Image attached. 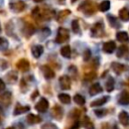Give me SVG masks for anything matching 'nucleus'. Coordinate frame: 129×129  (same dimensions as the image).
Segmentation results:
<instances>
[{"label":"nucleus","instance_id":"393cba45","mask_svg":"<svg viewBox=\"0 0 129 129\" xmlns=\"http://www.w3.org/2000/svg\"><path fill=\"white\" fill-rule=\"evenodd\" d=\"M57 97H58V100H59L62 104H70V102H71V97H70V95H68V94L62 93V94H59Z\"/></svg>","mask_w":129,"mask_h":129},{"label":"nucleus","instance_id":"6e6552de","mask_svg":"<svg viewBox=\"0 0 129 129\" xmlns=\"http://www.w3.org/2000/svg\"><path fill=\"white\" fill-rule=\"evenodd\" d=\"M16 67L18 70H20L21 72H27L29 70V61L26 60L25 58H21L20 60L17 61Z\"/></svg>","mask_w":129,"mask_h":129},{"label":"nucleus","instance_id":"423d86ee","mask_svg":"<svg viewBox=\"0 0 129 129\" xmlns=\"http://www.w3.org/2000/svg\"><path fill=\"white\" fill-rule=\"evenodd\" d=\"M59 86L62 90H70L71 89V80L68 76H62L59 78Z\"/></svg>","mask_w":129,"mask_h":129},{"label":"nucleus","instance_id":"f257e3e1","mask_svg":"<svg viewBox=\"0 0 129 129\" xmlns=\"http://www.w3.org/2000/svg\"><path fill=\"white\" fill-rule=\"evenodd\" d=\"M70 38V33H69V30L63 28V27H59L58 30H57V34H56V37H55V41L57 43H63L66 41H68Z\"/></svg>","mask_w":129,"mask_h":129},{"label":"nucleus","instance_id":"1a4fd4ad","mask_svg":"<svg viewBox=\"0 0 129 129\" xmlns=\"http://www.w3.org/2000/svg\"><path fill=\"white\" fill-rule=\"evenodd\" d=\"M116 49V43L114 41H107L103 44V50L107 53H112Z\"/></svg>","mask_w":129,"mask_h":129},{"label":"nucleus","instance_id":"b1692460","mask_svg":"<svg viewBox=\"0 0 129 129\" xmlns=\"http://www.w3.org/2000/svg\"><path fill=\"white\" fill-rule=\"evenodd\" d=\"M127 52H128V47L125 46V45H121L117 48V53L116 54H117L118 57H123V56H125V54Z\"/></svg>","mask_w":129,"mask_h":129},{"label":"nucleus","instance_id":"7ed1b4c3","mask_svg":"<svg viewBox=\"0 0 129 129\" xmlns=\"http://www.w3.org/2000/svg\"><path fill=\"white\" fill-rule=\"evenodd\" d=\"M103 32H104V26H103L102 22H97L92 27V35L95 37L101 36L103 34Z\"/></svg>","mask_w":129,"mask_h":129},{"label":"nucleus","instance_id":"f704fd0d","mask_svg":"<svg viewBox=\"0 0 129 129\" xmlns=\"http://www.w3.org/2000/svg\"><path fill=\"white\" fill-rule=\"evenodd\" d=\"M90 57H91V51L89 49H86L85 52H84V59L87 61V60L90 59Z\"/></svg>","mask_w":129,"mask_h":129},{"label":"nucleus","instance_id":"c85d7f7f","mask_svg":"<svg viewBox=\"0 0 129 129\" xmlns=\"http://www.w3.org/2000/svg\"><path fill=\"white\" fill-rule=\"evenodd\" d=\"M109 8H110V1H108V0L103 1V2L99 5V9H100L101 11H103V12L109 10Z\"/></svg>","mask_w":129,"mask_h":129},{"label":"nucleus","instance_id":"ddd939ff","mask_svg":"<svg viewBox=\"0 0 129 129\" xmlns=\"http://www.w3.org/2000/svg\"><path fill=\"white\" fill-rule=\"evenodd\" d=\"M29 109H30L29 106H22V105L17 104L16 107H15V109H14V111H13V114H14L15 116H16V115H20V114H23V113L28 112Z\"/></svg>","mask_w":129,"mask_h":129},{"label":"nucleus","instance_id":"f03ea898","mask_svg":"<svg viewBox=\"0 0 129 129\" xmlns=\"http://www.w3.org/2000/svg\"><path fill=\"white\" fill-rule=\"evenodd\" d=\"M48 106H49L48 101H47L45 98H41V99L36 103L35 109H36V111H38V112H40V113H44V112H46V110L48 109Z\"/></svg>","mask_w":129,"mask_h":129},{"label":"nucleus","instance_id":"bb28decb","mask_svg":"<svg viewBox=\"0 0 129 129\" xmlns=\"http://www.w3.org/2000/svg\"><path fill=\"white\" fill-rule=\"evenodd\" d=\"M6 80L9 83H15V81H17V73L16 72H9L6 76Z\"/></svg>","mask_w":129,"mask_h":129},{"label":"nucleus","instance_id":"4468645a","mask_svg":"<svg viewBox=\"0 0 129 129\" xmlns=\"http://www.w3.org/2000/svg\"><path fill=\"white\" fill-rule=\"evenodd\" d=\"M102 91H103V89H102L101 85H100L99 83H95V84H93V85L91 86L89 93H90V95H91V96H95V95H97V94L101 93Z\"/></svg>","mask_w":129,"mask_h":129},{"label":"nucleus","instance_id":"6ab92c4d","mask_svg":"<svg viewBox=\"0 0 129 129\" xmlns=\"http://www.w3.org/2000/svg\"><path fill=\"white\" fill-rule=\"evenodd\" d=\"M119 17L123 21H129V10L127 8H122L119 11Z\"/></svg>","mask_w":129,"mask_h":129},{"label":"nucleus","instance_id":"4c0bfd02","mask_svg":"<svg viewBox=\"0 0 129 129\" xmlns=\"http://www.w3.org/2000/svg\"><path fill=\"white\" fill-rule=\"evenodd\" d=\"M37 95H38V91H34V93H33V95L31 96V98H32V99H34V98H35V96H37Z\"/></svg>","mask_w":129,"mask_h":129},{"label":"nucleus","instance_id":"412c9836","mask_svg":"<svg viewBox=\"0 0 129 129\" xmlns=\"http://www.w3.org/2000/svg\"><path fill=\"white\" fill-rule=\"evenodd\" d=\"M107 18H108V21H109V23L111 24V26H112V27L118 28V27H120V26H121V25H120V23H119V21L117 20V18H116L115 16H113V15H108V16H107Z\"/></svg>","mask_w":129,"mask_h":129},{"label":"nucleus","instance_id":"58836bf2","mask_svg":"<svg viewBox=\"0 0 129 129\" xmlns=\"http://www.w3.org/2000/svg\"><path fill=\"white\" fill-rule=\"evenodd\" d=\"M126 78L129 80V72H128V73H126Z\"/></svg>","mask_w":129,"mask_h":129},{"label":"nucleus","instance_id":"0eeeda50","mask_svg":"<svg viewBox=\"0 0 129 129\" xmlns=\"http://www.w3.org/2000/svg\"><path fill=\"white\" fill-rule=\"evenodd\" d=\"M118 119L123 126H129V114L126 111H121L118 115Z\"/></svg>","mask_w":129,"mask_h":129},{"label":"nucleus","instance_id":"39448f33","mask_svg":"<svg viewBox=\"0 0 129 129\" xmlns=\"http://www.w3.org/2000/svg\"><path fill=\"white\" fill-rule=\"evenodd\" d=\"M40 70H41V72H42V74H43V76H44L45 79L50 80V79L54 78V72L48 66H42L40 68Z\"/></svg>","mask_w":129,"mask_h":129},{"label":"nucleus","instance_id":"7c9ffc66","mask_svg":"<svg viewBox=\"0 0 129 129\" xmlns=\"http://www.w3.org/2000/svg\"><path fill=\"white\" fill-rule=\"evenodd\" d=\"M8 47V41L4 37H0V49H6Z\"/></svg>","mask_w":129,"mask_h":129},{"label":"nucleus","instance_id":"c756f323","mask_svg":"<svg viewBox=\"0 0 129 129\" xmlns=\"http://www.w3.org/2000/svg\"><path fill=\"white\" fill-rule=\"evenodd\" d=\"M72 28H73V31L74 32H80V24H79V21L78 20H73L72 22Z\"/></svg>","mask_w":129,"mask_h":129},{"label":"nucleus","instance_id":"a19ab883","mask_svg":"<svg viewBox=\"0 0 129 129\" xmlns=\"http://www.w3.org/2000/svg\"><path fill=\"white\" fill-rule=\"evenodd\" d=\"M33 1H34V2H41L42 0H33Z\"/></svg>","mask_w":129,"mask_h":129},{"label":"nucleus","instance_id":"dca6fc26","mask_svg":"<svg viewBox=\"0 0 129 129\" xmlns=\"http://www.w3.org/2000/svg\"><path fill=\"white\" fill-rule=\"evenodd\" d=\"M116 38H117V40H119L121 42L129 41V35H128V33L126 31H119V32H117L116 33Z\"/></svg>","mask_w":129,"mask_h":129},{"label":"nucleus","instance_id":"aec40b11","mask_svg":"<svg viewBox=\"0 0 129 129\" xmlns=\"http://www.w3.org/2000/svg\"><path fill=\"white\" fill-rule=\"evenodd\" d=\"M82 124H83V126H84L86 129H95L93 122L91 121V119H90L88 116H85V117L83 118V122H82Z\"/></svg>","mask_w":129,"mask_h":129},{"label":"nucleus","instance_id":"79ce46f5","mask_svg":"<svg viewBox=\"0 0 129 129\" xmlns=\"http://www.w3.org/2000/svg\"><path fill=\"white\" fill-rule=\"evenodd\" d=\"M113 129H118V128H117V126H116V125H114V126H113Z\"/></svg>","mask_w":129,"mask_h":129},{"label":"nucleus","instance_id":"c03bdc74","mask_svg":"<svg viewBox=\"0 0 129 129\" xmlns=\"http://www.w3.org/2000/svg\"><path fill=\"white\" fill-rule=\"evenodd\" d=\"M76 1H77V0H72V2H73V3H75Z\"/></svg>","mask_w":129,"mask_h":129},{"label":"nucleus","instance_id":"2f4dec72","mask_svg":"<svg viewBox=\"0 0 129 129\" xmlns=\"http://www.w3.org/2000/svg\"><path fill=\"white\" fill-rule=\"evenodd\" d=\"M41 129H58V128L53 123H45L41 126Z\"/></svg>","mask_w":129,"mask_h":129},{"label":"nucleus","instance_id":"20e7f679","mask_svg":"<svg viewBox=\"0 0 129 129\" xmlns=\"http://www.w3.org/2000/svg\"><path fill=\"white\" fill-rule=\"evenodd\" d=\"M10 8L14 12H21L25 8V3L23 1L16 0V1H13V2L10 3Z\"/></svg>","mask_w":129,"mask_h":129},{"label":"nucleus","instance_id":"473e14b6","mask_svg":"<svg viewBox=\"0 0 129 129\" xmlns=\"http://www.w3.org/2000/svg\"><path fill=\"white\" fill-rule=\"evenodd\" d=\"M70 13H71L70 10H63V11H61V12L59 13V18H58V20H62V18L67 17Z\"/></svg>","mask_w":129,"mask_h":129},{"label":"nucleus","instance_id":"a878e982","mask_svg":"<svg viewBox=\"0 0 129 129\" xmlns=\"http://www.w3.org/2000/svg\"><path fill=\"white\" fill-rule=\"evenodd\" d=\"M74 101H75L76 104H78V105H80V106H83V105L86 103L85 98H84L82 95H80V94H76V95L74 96Z\"/></svg>","mask_w":129,"mask_h":129},{"label":"nucleus","instance_id":"c9c22d12","mask_svg":"<svg viewBox=\"0 0 129 129\" xmlns=\"http://www.w3.org/2000/svg\"><path fill=\"white\" fill-rule=\"evenodd\" d=\"M7 68V61L4 59H0V70H4Z\"/></svg>","mask_w":129,"mask_h":129},{"label":"nucleus","instance_id":"37998d69","mask_svg":"<svg viewBox=\"0 0 129 129\" xmlns=\"http://www.w3.org/2000/svg\"><path fill=\"white\" fill-rule=\"evenodd\" d=\"M58 2H59V3H60V2H61V3H63V2H64V0H58Z\"/></svg>","mask_w":129,"mask_h":129},{"label":"nucleus","instance_id":"2eb2a0df","mask_svg":"<svg viewBox=\"0 0 129 129\" xmlns=\"http://www.w3.org/2000/svg\"><path fill=\"white\" fill-rule=\"evenodd\" d=\"M27 120V123L30 124V125H34V124H37L39 122H41V118L39 116H36L34 114H29L26 118Z\"/></svg>","mask_w":129,"mask_h":129},{"label":"nucleus","instance_id":"4be33fe9","mask_svg":"<svg viewBox=\"0 0 129 129\" xmlns=\"http://www.w3.org/2000/svg\"><path fill=\"white\" fill-rule=\"evenodd\" d=\"M112 69L113 71L116 73V74H121L124 70H125V67L122 64V63H119V62H113L112 63Z\"/></svg>","mask_w":129,"mask_h":129},{"label":"nucleus","instance_id":"5701e85b","mask_svg":"<svg viewBox=\"0 0 129 129\" xmlns=\"http://www.w3.org/2000/svg\"><path fill=\"white\" fill-rule=\"evenodd\" d=\"M60 54L66 57V58H69L71 56V47L70 45H64L60 48Z\"/></svg>","mask_w":129,"mask_h":129},{"label":"nucleus","instance_id":"72a5a7b5","mask_svg":"<svg viewBox=\"0 0 129 129\" xmlns=\"http://www.w3.org/2000/svg\"><path fill=\"white\" fill-rule=\"evenodd\" d=\"M106 110L105 109H101V110H95V114L98 116V117H103L105 114H106Z\"/></svg>","mask_w":129,"mask_h":129},{"label":"nucleus","instance_id":"a18cd8bd","mask_svg":"<svg viewBox=\"0 0 129 129\" xmlns=\"http://www.w3.org/2000/svg\"><path fill=\"white\" fill-rule=\"evenodd\" d=\"M0 111H1V107H0Z\"/></svg>","mask_w":129,"mask_h":129},{"label":"nucleus","instance_id":"9d476101","mask_svg":"<svg viewBox=\"0 0 129 129\" xmlns=\"http://www.w3.org/2000/svg\"><path fill=\"white\" fill-rule=\"evenodd\" d=\"M51 114H52V116H53L56 120H60V119L62 118V115H63V110H62L61 107L55 105V106L53 107L52 111H51Z\"/></svg>","mask_w":129,"mask_h":129},{"label":"nucleus","instance_id":"f8f14e48","mask_svg":"<svg viewBox=\"0 0 129 129\" xmlns=\"http://www.w3.org/2000/svg\"><path fill=\"white\" fill-rule=\"evenodd\" d=\"M118 103L120 105H129V94L125 91H123L118 98Z\"/></svg>","mask_w":129,"mask_h":129},{"label":"nucleus","instance_id":"f3484780","mask_svg":"<svg viewBox=\"0 0 129 129\" xmlns=\"http://www.w3.org/2000/svg\"><path fill=\"white\" fill-rule=\"evenodd\" d=\"M31 52H32V55L34 57H39L42 52H43V47L41 45H34L32 48H31Z\"/></svg>","mask_w":129,"mask_h":129},{"label":"nucleus","instance_id":"cd10ccee","mask_svg":"<svg viewBox=\"0 0 129 129\" xmlns=\"http://www.w3.org/2000/svg\"><path fill=\"white\" fill-rule=\"evenodd\" d=\"M114 79L112 77H109L107 82H106V90L108 92H112L114 90Z\"/></svg>","mask_w":129,"mask_h":129},{"label":"nucleus","instance_id":"a211bd4d","mask_svg":"<svg viewBox=\"0 0 129 129\" xmlns=\"http://www.w3.org/2000/svg\"><path fill=\"white\" fill-rule=\"evenodd\" d=\"M0 100L6 105L8 106L10 104V101H11V93L10 92H5L4 94H1L0 95Z\"/></svg>","mask_w":129,"mask_h":129},{"label":"nucleus","instance_id":"e433bc0d","mask_svg":"<svg viewBox=\"0 0 129 129\" xmlns=\"http://www.w3.org/2000/svg\"><path fill=\"white\" fill-rule=\"evenodd\" d=\"M4 90H5V83L3 82V80L0 79V92H2Z\"/></svg>","mask_w":129,"mask_h":129},{"label":"nucleus","instance_id":"9b49d317","mask_svg":"<svg viewBox=\"0 0 129 129\" xmlns=\"http://www.w3.org/2000/svg\"><path fill=\"white\" fill-rule=\"evenodd\" d=\"M108 101H109V97H108V96H104V97H102V98H99V99L93 101V102L91 103V107H101V106H103L104 104H106Z\"/></svg>","mask_w":129,"mask_h":129},{"label":"nucleus","instance_id":"ea45409f","mask_svg":"<svg viewBox=\"0 0 129 129\" xmlns=\"http://www.w3.org/2000/svg\"><path fill=\"white\" fill-rule=\"evenodd\" d=\"M6 129H15V128H14V127H12V126H10V127H7Z\"/></svg>","mask_w":129,"mask_h":129},{"label":"nucleus","instance_id":"49530a36","mask_svg":"<svg viewBox=\"0 0 129 129\" xmlns=\"http://www.w3.org/2000/svg\"><path fill=\"white\" fill-rule=\"evenodd\" d=\"M0 31H1V27H0Z\"/></svg>","mask_w":129,"mask_h":129}]
</instances>
